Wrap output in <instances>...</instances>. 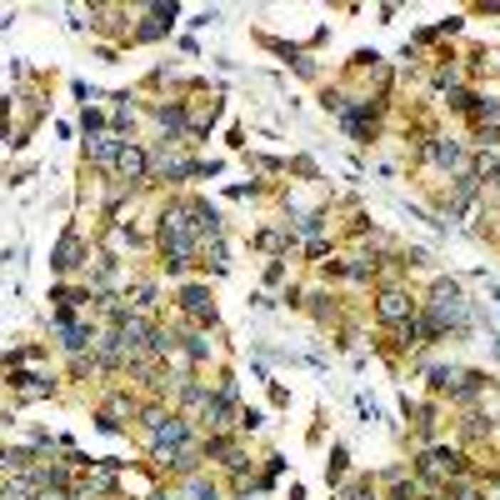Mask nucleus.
Segmentation results:
<instances>
[{
  "label": "nucleus",
  "instance_id": "1",
  "mask_svg": "<svg viewBox=\"0 0 500 500\" xmlns=\"http://www.w3.org/2000/svg\"><path fill=\"white\" fill-rule=\"evenodd\" d=\"M185 215H190V210H170V215H165V256H170V266H185L190 250H195V230H190Z\"/></svg>",
  "mask_w": 500,
  "mask_h": 500
},
{
  "label": "nucleus",
  "instance_id": "2",
  "mask_svg": "<svg viewBox=\"0 0 500 500\" xmlns=\"http://www.w3.org/2000/svg\"><path fill=\"white\" fill-rule=\"evenodd\" d=\"M115 155H120V140H115V135H95V140H90V160L110 165Z\"/></svg>",
  "mask_w": 500,
  "mask_h": 500
},
{
  "label": "nucleus",
  "instance_id": "3",
  "mask_svg": "<svg viewBox=\"0 0 500 500\" xmlns=\"http://www.w3.org/2000/svg\"><path fill=\"white\" fill-rule=\"evenodd\" d=\"M380 316H385V321H405V316H410V301H405L400 291H390V296H380Z\"/></svg>",
  "mask_w": 500,
  "mask_h": 500
},
{
  "label": "nucleus",
  "instance_id": "4",
  "mask_svg": "<svg viewBox=\"0 0 500 500\" xmlns=\"http://www.w3.org/2000/svg\"><path fill=\"white\" fill-rule=\"evenodd\" d=\"M425 470H430V475H445V470H455V455H450V450H430V455H425Z\"/></svg>",
  "mask_w": 500,
  "mask_h": 500
},
{
  "label": "nucleus",
  "instance_id": "5",
  "mask_svg": "<svg viewBox=\"0 0 500 500\" xmlns=\"http://www.w3.org/2000/svg\"><path fill=\"white\" fill-rule=\"evenodd\" d=\"M120 170H125V175H140V170H145V155H140V150H120Z\"/></svg>",
  "mask_w": 500,
  "mask_h": 500
},
{
  "label": "nucleus",
  "instance_id": "6",
  "mask_svg": "<svg viewBox=\"0 0 500 500\" xmlns=\"http://www.w3.org/2000/svg\"><path fill=\"white\" fill-rule=\"evenodd\" d=\"M185 311H190V316H210V301H205V291H185Z\"/></svg>",
  "mask_w": 500,
  "mask_h": 500
},
{
  "label": "nucleus",
  "instance_id": "7",
  "mask_svg": "<svg viewBox=\"0 0 500 500\" xmlns=\"http://www.w3.org/2000/svg\"><path fill=\"white\" fill-rule=\"evenodd\" d=\"M0 500H31V485L16 480V485H6V495H0Z\"/></svg>",
  "mask_w": 500,
  "mask_h": 500
},
{
  "label": "nucleus",
  "instance_id": "8",
  "mask_svg": "<svg viewBox=\"0 0 500 500\" xmlns=\"http://www.w3.org/2000/svg\"><path fill=\"white\" fill-rule=\"evenodd\" d=\"M435 160H440V165H455V160H460V145H435Z\"/></svg>",
  "mask_w": 500,
  "mask_h": 500
}]
</instances>
